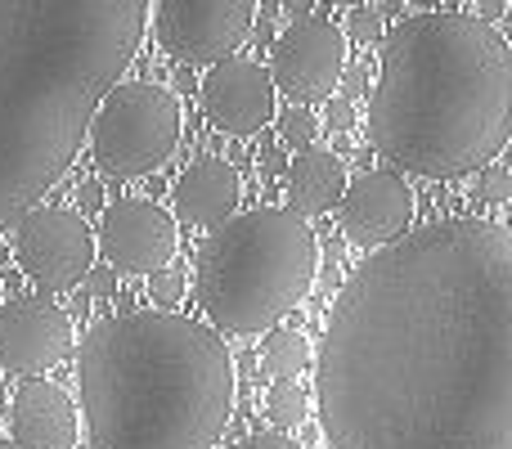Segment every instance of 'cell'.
Returning a JSON list of instances; mask_svg holds the SVG:
<instances>
[{"label": "cell", "instance_id": "cell-1", "mask_svg": "<svg viewBox=\"0 0 512 449\" xmlns=\"http://www.w3.org/2000/svg\"><path fill=\"white\" fill-rule=\"evenodd\" d=\"M333 449H512V234L450 216L373 247L315 355Z\"/></svg>", "mask_w": 512, "mask_h": 449}, {"label": "cell", "instance_id": "cell-2", "mask_svg": "<svg viewBox=\"0 0 512 449\" xmlns=\"http://www.w3.org/2000/svg\"><path fill=\"white\" fill-rule=\"evenodd\" d=\"M153 0H0V229L77 158L99 99L149 32Z\"/></svg>", "mask_w": 512, "mask_h": 449}, {"label": "cell", "instance_id": "cell-3", "mask_svg": "<svg viewBox=\"0 0 512 449\" xmlns=\"http://www.w3.org/2000/svg\"><path fill=\"white\" fill-rule=\"evenodd\" d=\"M369 149L427 180L481 171L512 135V50L477 14L400 18L378 50Z\"/></svg>", "mask_w": 512, "mask_h": 449}, {"label": "cell", "instance_id": "cell-4", "mask_svg": "<svg viewBox=\"0 0 512 449\" xmlns=\"http://www.w3.org/2000/svg\"><path fill=\"white\" fill-rule=\"evenodd\" d=\"M77 382L90 449H216L234 414L230 346L176 310L95 324Z\"/></svg>", "mask_w": 512, "mask_h": 449}, {"label": "cell", "instance_id": "cell-5", "mask_svg": "<svg viewBox=\"0 0 512 449\" xmlns=\"http://www.w3.org/2000/svg\"><path fill=\"white\" fill-rule=\"evenodd\" d=\"M319 274V238L288 207L230 216L198 252L194 292L216 333L252 337L283 324Z\"/></svg>", "mask_w": 512, "mask_h": 449}, {"label": "cell", "instance_id": "cell-6", "mask_svg": "<svg viewBox=\"0 0 512 449\" xmlns=\"http://www.w3.org/2000/svg\"><path fill=\"white\" fill-rule=\"evenodd\" d=\"M185 117L180 99L158 81H117L99 99L95 117L86 126L95 167L117 180L153 176L176 153Z\"/></svg>", "mask_w": 512, "mask_h": 449}, {"label": "cell", "instance_id": "cell-7", "mask_svg": "<svg viewBox=\"0 0 512 449\" xmlns=\"http://www.w3.org/2000/svg\"><path fill=\"white\" fill-rule=\"evenodd\" d=\"M14 261L36 292H72L95 265V229L72 207L36 203L14 221Z\"/></svg>", "mask_w": 512, "mask_h": 449}, {"label": "cell", "instance_id": "cell-8", "mask_svg": "<svg viewBox=\"0 0 512 449\" xmlns=\"http://www.w3.org/2000/svg\"><path fill=\"white\" fill-rule=\"evenodd\" d=\"M256 0H153V36L162 54L189 68H212L248 41Z\"/></svg>", "mask_w": 512, "mask_h": 449}, {"label": "cell", "instance_id": "cell-9", "mask_svg": "<svg viewBox=\"0 0 512 449\" xmlns=\"http://www.w3.org/2000/svg\"><path fill=\"white\" fill-rule=\"evenodd\" d=\"M346 68V36L333 18H292L270 41V81L297 104H319L337 90Z\"/></svg>", "mask_w": 512, "mask_h": 449}, {"label": "cell", "instance_id": "cell-10", "mask_svg": "<svg viewBox=\"0 0 512 449\" xmlns=\"http://www.w3.org/2000/svg\"><path fill=\"white\" fill-rule=\"evenodd\" d=\"M180 247L176 216L158 207L153 198H117L99 212L95 252L113 265L117 274H153L167 270Z\"/></svg>", "mask_w": 512, "mask_h": 449}, {"label": "cell", "instance_id": "cell-11", "mask_svg": "<svg viewBox=\"0 0 512 449\" xmlns=\"http://www.w3.org/2000/svg\"><path fill=\"white\" fill-rule=\"evenodd\" d=\"M72 315L54 306L45 292H27V297L0 301V364L18 378H36V373L54 369L59 360L72 355Z\"/></svg>", "mask_w": 512, "mask_h": 449}, {"label": "cell", "instance_id": "cell-12", "mask_svg": "<svg viewBox=\"0 0 512 449\" xmlns=\"http://www.w3.org/2000/svg\"><path fill=\"white\" fill-rule=\"evenodd\" d=\"M414 221V194H409L405 176L391 167H364L355 180H346L342 198H337V225H342L346 243L364 247H387L400 234H409Z\"/></svg>", "mask_w": 512, "mask_h": 449}, {"label": "cell", "instance_id": "cell-13", "mask_svg": "<svg viewBox=\"0 0 512 449\" xmlns=\"http://www.w3.org/2000/svg\"><path fill=\"white\" fill-rule=\"evenodd\" d=\"M279 90H274L270 72L256 59L230 54V59L212 63L207 77L198 81V104H203L207 122L221 126L225 135H256L279 117L274 108Z\"/></svg>", "mask_w": 512, "mask_h": 449}, {"label": "cell", "instance_id": "cell-14", "mask_svg": "<svg viewBox=\"0 0 512 449\" xmlns=\"http://www.w3.org/2000/svg\"><path fill=\"white\" fill-rule=\"evenodd\" d=\"M77 405L45 378L18 382L9 400V441L18 449H77Z\"/></svg>", "mask_w": 512, "mask_h": 449}, {"label": "cell", "instance_id": "cell-15", "mask_svg": "<svg viewBox=\"0 0 512 449\" xmlns=\"http://www.w3.org/2000/svg\"><path fill=\"white\" fill-rule=\"evenodd\" d=\"M243 198V180L230 162L221 158H198L189 162L185 171L176 176V189H171V212L176 221L198 225V229H216L221 221H230L234 207Z\"/></svg>", "mask_w": 512, "mask_h": 449}, {"label": "cell", "instance_id": "cell-16", "mask_svg": "<svg viewBox=\"0 0 512 449\" xmlns=\"http://www.w3.org/2000/svg\"><path fill=\"white\" fill-rule=\"evenodd\" d=\"M283 180H288V212H297L301 221H310V216L333 212L351 176H346V158H342V153H333V149H301L297 158H288Z\"/></svg>", "mask_w": 512, "mask_h": 449}, {"label": "cell", "instance_id": "cell-17", "mask_svg": "<svg viewBox=\"0 0 512 449\" xmlns=\"http://www.w3.org/2000/svg\"><path fill=\"white\" fill-rule=\"evenodd\" d=\"M310 364V342L297 333V328H265V342H261V369L270 373L274 382H288L297 378L301 369Z\"/></svg>", "mask_w": 512, "mask_h": 449}, {"label": "cell", "instance_id": "cell-18", "mask_svg": "<svg viewBox=\"0 0 512 449\" xmlns=\"http://www.w3.org/2000/svg\"><path fill=\"white\" fill-rule=\"evenodd\" d=\"M310 414V396L297 387V382H274L270 391H265V418H270L274 432H292V427H301Z\"/></svg>", "mask_w": 512, "mask_h": 449}, {"label": "cell", "instance_id": "cell-19", "mask_svg": "<svg viewBox=\"0 0 512 449\" xmlns=\"http://www.w3.org/2000/svg\"><path fill=\"white\" fill-rule=\"evenodd\" d=\"M472 198H481V203L490 207H504L512 198V176L504 162H490V167L477 171V185H472Z\"/></svg>", "mask_w": 512, "mask_h": 449}, {"label": "cell", "instance_id": "cell-20", "mask_svg": "<svg viewBox=\"0 0 512 449\" xmlns=\"http://www.w3.org/2000/svg\"><path fill=\"white\" fill-rule=\"evenodd\" d=\"M279 135L283 144H297V149H315V135H319V117L310 108H288L279 117Z\"/></svg>", "mask_w": 512, "mask_h": 449}, {"label": "cell", "instance_id": "cell-21", "mask_svg": "<svg viewBox=\"0 0 512 449\" xmlns=\"http://www.w3.org/2000/svg\"><path fill=\"white\" fill-rule=\"evenodd\" d=\"M382 27H387V18L378 14L373 5H355L351 14H346V32L342 36H351V41H382Z\"/></svg>", "mask_w": 512, "mask_h": 449}, {"label": "cell", "instance_id": "cell-22", "mask_svg": "<svg viewBox=\"0 0 512 449\" xmlns=\"http://www.w3.org/2000/svg\"><path fill=\"white\" fill-rule=\"evenodd\" d=\"M149 297H153V306H176L180 297H185V270H153V279H149Z\"/></svg>", "mask_w": 512, "mask_h": 449}, {"label": "cell", "instance_id": "cell-23", "mask_svg": "<svg viewBox=\"0 0 512 449\" xmlns=\"http://www.w3.org/2000/svg\"><path fill=\"white\" fill-rule=\"evenodd\" d=\"M355 126V104H346L342 95H328V104H324V122H319V131H351Z\"/></svg>", "mask_w": 512, "mask_h": 449}, {"label": "cell", "instance_id": "cell-24", "mask_svg": "<svg viewBox=\"0 0 512 449\" xmlns=\"http://www.w3.org/2000/svg\"><path fill=\"white\" fill-rule=\"evenodd\" d=\"M81 283H86L90 297H113V292H117V270H113V265H90Z\"/></svg>", "mask_w": 512, "mask_h": 449}, {"label": "cell", "instance_id": "cell-25", "mask_svg": "<svg viewBox=\"0 0 512 449\" xmlns=\"http://www.w3.org/2000/svg\"><path fill=\"white\" fill-rule=\"evenodd\" d=\"M239 449H301L292 436H283V432H252V436H243Z\"/></svg>", "mask_w": 512, "mask_h": 449}, {"label": "cell", "instance_id": "cell-26", "mask_svg": "<svg viewBox=\"0 0 512 449\" xmlns=\"http://www.w3.org/2000/svg\"><path fill=\"white\" fill-rule=\"evenodd\" d=\"M364 86H369V77H364L360 68H342V99H346V104H355L360 95H369Z\"/></svg>", "mask_w": 512, "mask_h": 449}, {"label": "cell", "instance_id": "cell-27", "mask_svg": "<svg viewBox=\"0 0 512 449\" xmlns=\"http://www.w3.org/2000/svg\"><path fill=\"white\" fill-rule=\"evenodd\" d=\"M77 203H81V216H86V212H104V189L90 180V185L77 189Z\"/></svg>", "mask_w": 512, "mask_h": 449}, {"label": "cell", "instance_id": "cell-28", "mask_svg": "<svg viewBox=\"0 0 512 449\" xmlns=\"http://www.w3.org/2000/svg\"><path fill=\"white\" fill-rule=\"evenodd\" d=\"M288 171V153L283 149H265V158H261V176L265 180H274V176H283Z\"/></svg>", "mask_w": 512, "mask_h": 449}, {"label": "cell", "instance_id": "cell-29", "mask_svg": "<svg viewBox=\"0 0 512 449\" xmlns=\"http://www.w3.org/2000/svg\"><path fill=\"white\" fill-rule=\"evenodd\" d=\"M472 5H477V18H481V23H495V18L508 14V0H472Z\"/></svg>", "mask_w": 512, "mask_h": 449}, {"label": "cell", "instance_id": "cell-30", "mask_svg": "<svg viewBox=\"0 0 512 449\" xmlns=\"http://www.w3.org/2000/svg\"><path fill=\"white\" fill-rule=\"evenodd\" d=\"M279 9H288V18H306L315 14V0H279Z\"/></svg>", "mask_w": 512, "mask_h": 449}, {"label": "cell", "instance_id": "cell-31", "mask_svg": "<svg viewBox=\"0 0 512 449\" xmlns=\"http://www.w3.org/2000/svg\"><path fill=\"white\" fill-rule=\"evenodd\" d=\"M248 36H256V50H261V45H270L274 41V27H270V18H261V23H252V32Z\"/></svg>", "mask_w": 512, "mask_h": 449}, {"label": "cell", "instance_id": "cell-32", "mask_svg": "<svg viewBox=\"0 0 512 449\" xmlns=\"http://www.w3.org/2000/svg\"><path fill=\"white\" fill-rule=\"evenodd\" d=\"M176 86H180V90H185V95H189V90H198V86H194V77H189V72H185V68H180V72H176Z\"/></svg>", "mask_w": 512, "mask_h": 449}, {"label": "cell", "instance_id": "cell-33", "mask_svg": "<svg viewBox=\"0 0 512 449\" xmlns=\"http://www.w3.org/2000/svg\"><path fill=\"white\" fill-rule=\"evenodd\" d=\"M86 310H90V292H81V297L72 301V315H86Z\"/></svg>", "mask_w": 512, "mask_h": 449}, {"label": "cell", "instance_id": "cell-34", "mask_svg": "<svg viewBox=\"0 0 512 449\" xmlns=\"http://www.w3.org/2000/svg\"><path fill=\"white\" fill-rule=\"evenodd\" d=\"M382 18H391V14H400V0H382V9H378Z\"/></svg>", "mask_w": 512, "mask_h": 449}, {"label": "cell", "instance_id": "cell-35", "mask_svg": "<svg viewBox=\"0 0 512 449\" xmlns=\"http://www.w3.org/2000/svg\"><path fill=\"white\" fill-rule=\"evenodd\" d=\"M328 5H346V9H355V5H369V0H328Z\"/></svg>", "mask_w": 512, "mask_h": 449}, {"label": "cell", "instance_id": "cell-36", "mask_svg": "<svg viewBox=\"0 0 512 449\" xmlns=\"http://www.w3.org/2000/svg\"><path fill=\"white\" fill-rule=\"evenodd\" d=\"M0 449H18L14 441H9V436H0Z\"/></svg>", "mask_w": 512, "mask_h": 449}, {"label": "cell", "instance_id": "cell-37", "mask_svg": "<svg viewBox=\"0 0 512 449\" xmlns=\"http://www.w3.org/2000/svg\"><path fill=\"white\" fill-rule=\"evenodd\" d=\"M414 5H423V9H432V5H441V0H414Z\"/></svg>", "mask_w": 512, "mask_h": 449}, {"label": "cell", "instance_id": "cell-38", "mask_svg": "<svg viewBox=\"0 0 512 449\" xmlns=\"http://www.w3.org/2000/svg\"><path fill=\"white\" fill-rule=\"evenodd\" d=\"M0 301H5V297H0Z\"/></svg>", "mask_w": 512, "mask_h": 449}]
</instances>
